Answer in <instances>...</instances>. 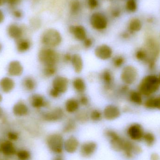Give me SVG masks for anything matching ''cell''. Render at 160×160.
Here are the masks:
<instances>
[{"mask_svg": "<svg viewBox=\"0 0 160 160\" xmlns=\"http://www.w3.org/2000/svg\"><path fill=\"white\" fill-rule=\"evenodd\" d=\"M160 85L158 76L149 75L145 77L138 86V91L142 96L150 97L159 89Z\"/></svg>", "mask_w": 160, "mask_h": 160, "instance_id": "cell-1", "label": "cell"}, {"mask_svg": "<svg viewBox=\"0 0 160 160\" xmlns=\"http://www.w3.org/2000/svg\"><path fill=\"white\" fill-rule=\"evenodd\" d=\"M38 59L43 66H57L61 60V56L55 49L43 47L39 51Z\"/></svg>", "mask_w": 160, "mask_h": 160, "instance_id": "cell-2", "label": "cell"}, {"mask_svg": "<svg viewBox=\"0 0 160 160\" xmlns=\"http://www.w3.org/2000/svg\"><path fill=\"white\" fill-rule=\"evenodd\" d=\"M62 38L59 31L56 29L45 30L41 36L40 41L44 47L55 49L62 44Z\"/></svg>", "mask_w": 160, "mask_h": 160, "instance_id": "cell-3", "label": "cell"}, {"mask_svg": "<svg viewBox=\"0 0 160 160\" xmlns=\"http://www.w3.org/2000/svg\"><path fill=\"white\" fill-rule=\"evenodd\" d=\"M64 144L63 138L61 134L54 133L48 135L47 138V144L49 149L55 154L62 153Z\"/></svg>", "mask_w": 160, "mask_h": 160, "instance_id": "cell-4", "label": "cell"}, {"mask_svg": "<svg viewBox=\"0 0 160 160\" xmlns=\"http://www.w3.org/2000/svg\"><path fill=\"white\" fill-rule=\"evenodd\" d=\"M138 71L137 68L132 65L124 67L120 74V79L124 84L131 85L137 81Z\"/></svg>", "mask_w": 160, "mask_h": 160, "instance_id": "cell-5", "label": "cell"}, {"mask_svg": "<svg viewBox=\"0 0 160 160\" xmlns=\"http://www.w3.org/2000/svg\"><path fill=\"white\" fill-rule=\"evenodd\" d=\"M105 135L109 139L113 149L118 152L122 151L125 140L112 129H106L105 131Z\"/></svg>", "mask_w": 160, "mask_h": 160, "instance_id": "cell-6", "label": "cell"}, {"mask_svg": "<svg viewBox=\"0 0 160 160\" xmlns=\"http://www.w3.org/2000/svg\"><path fill=\"white\" fill-rule=\"evenodd\" d=\"M64 115V111L62 108L56 107L42 113L41 117L45 121L54 122L62 120Z\"/></svg>", "mask_w": 160, "mask_h": 160, "instance_id": "cell-7", "label": "cell"}, {"mask_svg": "<svg viewBox=\"0 0 160 160\" xmlns=\"http://www.w3.org/2000/svg\"><path fill=\"white\" fill-rule=\"evenodd\" d=\"M69 86V81L67 78L62 76H57L53 78L51 88L62 95L67 92Z\"/></svg>", "mask_w": 160, "mask_h": 160, "instance_id": "cell-8", "label": "cell"}, {"mask_svg": "<svg viewBox=\"0 0 160 160\" xmlns=\"http://www.w3.org/2000/svg\"><path fill=\"white\" fill-rule=\"evenodd\" d=\"M112 49L106 44H101L97 46L94 50V54L98 59L102 61H107L112 57Z\"/></svg>", "mask_w": 160, "mask_h": 160, "instance_id": "cell-9", "label": "cell"}, {"mask_svg": "<svg viewBox=\"0 0 160 160\" xmlns=\"http://www.w3.org/2000/svg\"><path fill=\"white\" fill-rule=\"evenodd\" d=\"M90 24L93 28L98 31L106 29L108 24L107 18L102 13H95L92 14L90 19Z\"/></svg>", "mask_w": 160, "mask_h": 160, "instance_id": "cell-10", "label": "cell"}, {"mask_svg": "<svg viewBox=\"0 0 160 160\" xmlns=\"http://www.w3.org/2000/svg\"><path fill=\"white\" fill-rule=\"evenodd\" d=\"M99 78L105 90L111 91L113 86L114 80L112 71L109 69H104L100 74Z\"/></svg>", "mask_w": 160, "mask_h": 160, "instance_id": "cell-11", "label": "cell"}, {"mask_svg": "<svg viewBox=\"0 0 160 160\" xmlns=\"http://www.w3.org/2000/svg\"><path fill=\"white\" fill-rule=\"evenodd\" d=\"M102 115L106 120H113L120 117L121 111L119 107L114 104H108L103 109Z\"/></svg>", "mask_w": 160, "mask_h": 160, "instance_id": "cell-12", "label": "cell"}, {"mask_svg": "<svg viewBox=\"0 0 160 160\" xmlns=\"http://www.w3.org/2000/svg\"><path fill=\"white\" fill-rule=\"evenodd\" d=\"M29 102L31 106L36 109L48 108L49 103L44 96L38 94H34L30 97Z\"/></svg>", "mask_w": 160, "mask_h": 160, "instance_id": "cell-13", "label": "cell"}, {"mask_svg": "<svg viewBox=\"0 0 160 160\" xmlns=\"http://www.w3.org/2000/svg\"><path fill=\"white\" fill-rule=\"evenodd\" d=\"M127 133L129 137L132 140L140 141L143 139L144 132L143 129L140 124L137 123L132 124L128 128Z\"/></svg>", "mask_w": 160, "mask_h": 160, "instance_id": "cell-14", "label": "cell"}, {"mask_svg": "<svg viewBox=\"0 0 160 160\" xmlns=\"http://www.w3.org/2000/svg\"><path fill=\"white\" fill-rule=\"evenodd\" d=\"M122 151L126 158H131L134 154H138L142 151L140 147L136 145L130 141L125 140Z\"/></svg>", "mask_w": 160, "mask_h": 160, "instance_id": "cell-15", "label": "cell"}, {"mask_svg": "<svg viewBox=\"0 0 160 160\" xmlns=\"http://www.w3.org/2000/svg\"><path fill=\"white\" fill-rule=\"evenodd\" d=\"M7 33L10 38L17 40L23 37L24 31L21 26L12 23L8 27Z\"/></svg>", "mask_w": 160, "mask_h": 160, "instance_id": "cell-16", "label": "cell"}, {"mask_svg": "<svg viewBox=\"0 0 160 160\" xmlns=\"http://www.w3.org/2000/svg\"><path fill=\"white\" fill-rule=\"evenodd\" d=\"M7 72L11 77H19L22 74L23 67L18 61H12L8 65Z\"/></svg>", "mask_w": 160, "mask_h": 160, "instance_id": "cell-17", "label": "cell"}, {"mask_svg": "<svg viewBox=\"0 0 160 160\" xmlns=\"http://www.w3.org/2000/svg\"><path fill=\"white\" fill-rule=\"evenodd\" d=\"M97 147V144L94 142H88L84 143L80 148L81 155L84 158L91 157L95 153Z\"/></svg>", "mask_w": 160, "mask_h": 160, "instance_id": "cell-18", "label": "cell"}, {"mask_svg": "<svg viewBox=\"0 0 160 160\" xmlns=\"http://www.w3.org/2000/svg\"><path fill=\"white\" fill-rule=\"evenodd\" d=\"M69 31L78 41H83L87 38L85 29L81 25H72L69 27Z\"/></svg>", "mask_w": 160, "mask_h": 160, "instance_id": "cell-19", "label": "cell"}, {"mask_svg": "<svg viewBox=\"0 0 160 160\" xmlns=\"http://www.w3.org/2000/svg\"><path fill=\"white\" fill-rule=\"evenodd\" d=\"M71 65L74 71L77 74H80L82 71L84 67L83 60L80 54L74 53L72 54Z\"/></svg>", "mask_w": 160, "mask_h": 160, "instance_id": "cell-20", "label": "cell"}, {"mask_svg": "<svg viewBox=\"0 0 160 160\" xmlns=\"http://www.w3.org/2000/svg\"><path fill=\"white\" fill-rule=\"evenodd\" d=\"M80 106L78 99L70 98L68 99L65 102V111L68 113H75L79 110Z\"/></svg>", "mask_w": 160, "mask_h": 160, "instance_id": "cell-21", "label": "cell"}, {"mask_svg": "<svg viewBox=\"0 0 160 160\" xmlns=\"http://www.w3.org/2000/svg\"><path fill=\"white\" fill-rule=\"evenodd\" d=\"M79 145L78 139L74 136H70L64 142V148L68 153H73L78 149Z\"/></svg>", "mask_w": 160, "mask_h": 160, "instance_id": "cell-22", "label": "cell"}, {"mask_svg": "<svg viewBox=\"0 0 160 160\" xmlns=\"http://www.w3.org/2000/svg\"><path fill=\"white\" fill-rule=\"evenodd\" d=\"M0 150L4 155L8 157L13 156L17 152L14 144L10 141H5L2 143Z\"/></svg>", "mask_w": 160, "mask_h": 160, "instance_id": "cell-23", "label": "cell"}, {"mask_svg": "<svg viewBox=\"0 0 160 160\" xmlns=\"http://www.w3.org/2000/svg\"><path fill=\"white\" fill-rule=\"evenodd\" d=\"M13 112L16 116H24L29 112V108L24 102L19 101L13 106Z\"/></svg>", "mask_w": 160, "mask_h": 160, "instance_id": "cell-24", "label": "cell"}, {"mask_svg": "<svg viewBox=\"0 0 160 160\" xmlns=\"http://www.w3.org/2000/svg\"><path fill=\"white\" fill-rule=\"evenodd\" d=\"M72 86L74 90L80 95L84 94L86 90V83L84 80L80 77H77L73 79Z\"/></svg>", "mask_w": 160, "mask_h": 160, "instance_id": "cell-25", "label": "cell"}, {"mask_svg": "<svg viewBox=\"0 0 160 160\" xmlns=\"http://www.w3.org/2000/svg\"><path fill=\"white\" fill-rule=\"evenodd\" d=\"M15 87V82L13 79L5 77L0 81V88L4 93H9L13 90Z\"/></svg>", "mask_w": 160, "mask_h": 160, "instance_id": "cell-26", "label": "cell"}, {"mask_svg": "<svg viewBox=\"0 0 160 160\" xmlns=\"http://www.w3.org/2000/svg\"><path fill=\"white\" fill-rule=\"evenodd\" d=\"M31 41L28 38H22L16 40V46L17 50L21 53L28 51L31 47Z\"/></svg>", "mask_w": 160, "mask_h": 160, "instance_id": "cell-27", "label": "cell"}, {"mask_svg": "<svg viewBox=\"0 0 160 160\" xmlns=\"http://www.w3.org/2000/svg\"><path fill=\"white\" fill-rule=\"evenodd\" d=\"M22 86L25 90L32 92L36 88V81L32 77H26L22 80Z\"/></svg>", "mask_w": 160, "mask_h": 160, "instance_id": "cell-28", "label": "cell"}, {"mask_svg": "<svg viewBox=\"0 0 160 160\" xmlns=\"http://www.w3.org/2000/svg\"><path fill=\"white\" fill-rule=\"evenodd\" d=\"M144 106L148 109H158L160 111V96L148 99L145 102Z\"/></svg>", "mask_w": 160, "mask_h": 160, "instance_id": "cell-29", "label": "cell"}, {"mask_svg": "<svg viewBox=\"0 0 160 160\" xmlns=\"http://www.w3.org/2000/svg\"><path fill=\"white\" fill-rule=\"evenodd\" d=\"M57 71V66H44L42 69V74L45 78H51L55 77Z\"/></svg>", "mask_w": 160, "mask_h": 160, "instance_id": "cell-30", "label": "cell"}, {"mask_svg": "<svg viewBox=\"0 0 160 160\" xmlns=\"http://www.w3.org/2000/svg\"><path fill=\"white\" fill-rule=\"evenodd\" d=\"M142 95L138 91H131L129 93V98L132 103L141 105L143 103Z\"/></svg>", "mask_w": 160, "mask_h": 160, "instance_id": "cell-31", "label": "cell"}, {"mask_svg": "<svg viewBox=\"0 0 160 160\" xmlns=\"http://www.w3.org/2000/svg\"><path fill=\"white\" fill-rule=\"evenodd\" d=\"M77 128L76 120L72 118H68L66 121L63 128V132L64 133H70L74 131Z\"/></svg>", "mask_w": 160, "mask_h": 160, "instance_id": "cell-32", "label": "cell"}, {"mask_svg": "<svg viewBox=\"0 0 160 160\" xmlns=\"http://www.w3.org/2000/svg\"><path fill=\"white\" fill-rule=\"evenodd\" d=\"M142 27V22L139 19H132L129 23L128 30L130 33L140 31Z\"/></svg>", "mask_w": 160, "mask_h": 160, "instance_id": "cell-33", "label": "cell"}, {"mask_svg": "<svg viewBox=\"0 0 160 160\" xmlns=\"http://www.w3.org/2000/svg\"><path fill=\"white\" fill-rule=\"evenodd\" d=\"M89 119V112L85 110H79L76 113V120L80 123H84Z\"/></svg>", "mask_w": 160, "mask_h": 160, "instance_id": "cell-34", "label": "cell"}, {"mask_svg": "<svg viewBox=\"0 0 160 160\" xmlns=\"http://www.w3.org/2000/svg\"><path fill=\"white\" fill-rule=\"evenodd\" d=\"M135 57L138 61L144 62L148 64V56L147 52L144 48H139L135 53Z\"/></svg>", "mask_w": 160, "mask_h": 160, "instance_id": "cell-35", "label": "cell"}, {"mask_svg": "<svg viewBox=\"0 0 160 160\" xmlns=\"http://www.w3.org/2000/svg\"><path fill=\"white\" fill-rule=\"evenodd\" d=\"M102 117V113L98 109H92L89 112V118L94 122L100 121Z\"/></svg>", "mask_w": 160, "mask_h": 160, "instance_id": "cell-36", "label": "cell"}, {"mask_svg": "<svg viewBox=\"0 0 160 160\" xmlns=\"http://www.w3.org/2000/svg\"><path fill=\"white\" fill-rule=\"evenodd\" d=\"M125 63V58L121 55L114 56L112 60L113 66L116 68H119L123 66Z\"/></svg>", "mask_w": 160, "mask_h": 160, "instance_id": "cell-37", "label": "cell"}, {"mask_svg": "<svg viewBox=\"0 0 160 160\" xmlns=\"http://www.w3.org/2000/svg\"><path fill=\"white\" fill-rule=\"evenodd\" d=\"M16 154L19 160H29L31 158L30 152L25 149L19 150Z\"/></svg>", "mask_w": 160, "mask_h": 160, "instance_id": "cell-38", "label": "cell"}, {"mask_svg": "<svg viewBox=\"0 0 160 160\" xmlns=\"http://www.w3.org/2000/svg\"><path fill=\"white\" fill-rule=\"evenodd\" d=\"M148 146H152L155 142V137L152 133L147 132L144 134L143 139Z\"/></svg>", "mask_w": 160, "mask_h": 160, "instance_id": "cell-39", "label": "cell"}, {"mask_svg": "<svg viewBox=\"0 0 160 160\" xmlns=\"http://www.w3.org/2000/svg\"><path fill=\"white\" fill-rule=\"evenodd\" d=\"M70 10L72 14H76L79 10L80 3L78 0H72L70 4Z\"/></svg>", "mask_w": 160, "mask_h": 160, "instance_id": "cell-40", "label": "cell"}, {"mask_svg": "<svg viewBox=\"0 0 160 160\" xmlns=\"http://www.w3.org/2000/svg\"><path fill=\"white\" fill-rule=\"evenodd\" d=\"M79 102L80 106L86 107L88 106L89 103V99L88 97L84 94L80 95L79 98L78 99Z\"/></svg>", "mask_w": 160, "mask_h": 160, "instance_id": "cell-41", "label": "cell"}, {"mask_svg": "<svg viewBox=\"0 0 160 160\" xmlns=\"http://www.w3.org/2000/svg\"><path fill=\"white\" fill-rule=\"evenodd\" d=\"M126 8L130 12H134L137 9V4L134 0H128L126 4Z\"/></svg>", "mask_w": 160, "mask_h": 160, "instance_id": "cell-42", "label": "cell"}, {"mask_svg": "<svg viewBox=\"0 0 160 160\" xmlns=\"http://www.w3.org/2000/svg\"><path fill=\"white\" fill-rule=\"evenodd\" d=\"M82 42L83 47L86 49H88L93 46V41L91 38H87Z\"/></svg>", "mask_w": 160, "mask_h": 160, "instance_id": "cell-43", "label": "cell"}, {"mask_svg": "<svg viewBox=\"0 0 160 160\" xmlns=\"http://www.w3.org/2000/svg\"><path fill=\"white\" fill-rule=\"evenodd\" d=\"M49 95L50 96L51 98L53 99L58 98L62 95L57 90L52 88H51L49 90Z\"/></svg>", "mask_w": 160, "mask_h": 160, "instance_id": "cell-44", "label": "cell"}, {"mask_svg": "<svg viewBox=\"0 0 160 160\" xmlns=\"http://www.w3.org/2000/svg\"><path fill=\"white\" fill-rule=\"evenodd\" d=\"M72 54L69 52H66L64 53L62 56L61 57V59L62 60L63 62L66 63H71L72 60Z\"/></svg>", "mask_w": 160, "mask_h": 160, "instance_id": "cell-45", "label": "cell"}, {"mask_svg": "<svg viewBox=\"0 0 160 160\" xmlns=\"http://www.w3.org/2000/svg\"><path fill=\"white\" fill-rule=\"evenodd\" d=\"M8 137L9 140L16 141L18 139V134L15 132H9L8 133Z\"/></svg>", "mask_w": 160, "mask_h": 160, "instance_id": "cell-46", "label": "cell"}, {"mask_svg": "<svg viewBox=\"0 0 160 160\" xmlns=\"http://www.w3.org/2000/svg\"><path fill=\"white\" fill-rule=\"evenodd\" d=\"M21 0H7V3L10 7L14 8L20 3Z\"/></svg>", "mask_w": 160, "mask_h": 160, "instance_id": "cell-47", "label": "cell"}, {"mask_svg": "<svg viewBox=\"0 0 160 160\" xmlns=\"http://www.w3.org/2000/svg\"><path fill=\"white\" fill-rule=\"evenodd\" d=\"M88 4L91 9H94L98 7V0H88Z\"/></svg>", "mask_w": 160, "mask_h": 160, "instance_id": "cell-48", "label": "cell"}, {"mask_svg": "<svg viewBox=\"0 0 160 160\" xmlns=\"http://www.w3.org/2000/svg\"><path fill=\"white\" fill-rule=\"evenodd\" d=\"M12 15L14 18L17 19H20L22 17V13L20 9H14L12 11Z\"/></svg>", "mask_w": 160, "mask_h": 160, "instance_id": "cell-49", "label": "cell"}, {"mask_svg": "<svg viewBox=\"0 0 160 160\" xmlns=\"http://www.w3.org/2000/svg\"><path fill=\"white\" fill-rule=\"evenodd\" d=\"M159 157L156 153H153L150 157V160H159Z\"/></svg>", "mask_w": 160, "mask_h": 160, "instance_id": "cell-50", "label": "cell"}, {"mask_svg": "<svg viewBox=\"0 0 160 160\" xmlns=\"http://www.w3.org/2000/svg\"><path fill=\"white\" fill-rule=\"evenodd\" d=\"M4 18V14L2 10H0V23L3 22Z\"/></svg>", "mask_w": 160, "mask_h": 160, "instance_id": "cell-51", "label": "cell"}, {"mask_svg": "<svg viewBox=\"0 0 160 160\" xmlns=\"http://www.w3.org/2000/svg\"><path fill=\"white\" fill-rule=\"evenodd\" d=\"M112 14L113 16V17H118V16H119V15H120V11H119L118 10H117V9H116V10H114V11H113Z\"/></svg>", "mask_w": 160, "mask_h": 160, "instance_id": "cell-52", "label": "cell"}, {"mask_svg": "<svg viewBox=\"0 0 160 160\" xmlns=\"http://www.w3.org/2000/svg\"><path fill=\"white\" fill-rule=\"evenodd\" d=\"M53 160H64L63 158L61 156H57V157H55L54 159H53Z\"/></svg>", "mask_w": 160, "mask_h": 160, "instance_id": "cell-53", "label": "cell"}, {"mask_svg": "<svg viewBox=\"0 0 160 160\" xmlns=\"http://www.w3.org/2000/svg\"><path fill=\"white\" fill-rule=\"evenodd\" d=\"M6 3H7V0H0V7L2 6Z\"/></svg>", "mask_w": 160, "mask_h": 160, "instance_id": "cell-54", "label": "cell"}, {"mask_svg": "<svg viewBox=\"0 0 160 160\" xmlns=\"http://www.w3.org/2000/svg\"><path fill=\"white\" fill-rule=\"evenodd\" d=\"M129 34L128 33H124L122 34V37H123V38H128L129 37Z\"/></svg>", "mask_w": 160, "mask_h": 160, "instance_id": "cell-55", "label": "cell"}, {"mask_svg": "<svg viewBox=\"0 0 160 160\" xmlns=\"http://www.w3.org/2000/svg\"><path fill=\"white\" fill-rule=\"evenodd\" d=\"M2 108L0 107V118L2 117Z\"/></svg>", "mask_w": 160, "mask_h": 160, "instance_id": "cell-56", "label": "cell"}, {"mask_svg": "<svg viewBox=\"0 0 160 160\" xmlns=\"http://www.w3.org/2000/svg\"><path fill=\"white\" fill-rule=\"evenodd\" d=\"M158 78L159 82V83L160 85V74H159V75L158 77Z\"/></svg>", "mask_w": 160, "mask_h": 160, "instance_id": "cell-57", "label": "cell"}, {"mask_svg": "<svg viewBox=\"0 0 160 160\" xmlns=\"http://www.w3.org/2000/svg\"><path fill=\"white\" fill-rule=\"evenodd\" d=\"M2 96H1V94H0V102L2 101Z\"/></svg>", "mask_w": 160, "mask_h": 160, "instance_id": "cell-58", "label": "cell"}, {"mask_svg": "<svg viewBox=\"0 0 160 160\" xmlns=\"http://www.w3.org/2000/svg\"><path fill=\"white\" fill-rule=\"evenodd\" d=\"M1 48H2V46H1V44H0V51H1Z\"/></svg>", "mask_w": 160, "mask_h": 160, "instance_id": "cell-59", "label": "cell"}]
</instances>
